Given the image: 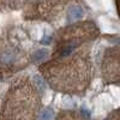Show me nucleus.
<instances>
[{
  "instance_id": "1",
  "label": "nucleus",
  "mask_w": 120,
  "mask_h": 120,
  "mask_svg": "<svg viewBox=\"0 0 120 120\" xmlns=\"http://www.w3.org/2000/svg\"><path fill=\"white\" fill-rule=\"evenodd\" d=\"M83 16H84V10L79 5H72L66 12V19L68 22L78 21V19H81Z\"/></svg>"
},
{
  "instance_id": "2",
  "label": "nucleus",
  "mask_w": 120,
  "mask_h": 120,
  "mask_svg": "<svg viewBox=\"0 0 120 120\" xmlns=\"http://www.w3.org/2000/svg\"><path fill=\"white\" fill-rule=\"evenodd\" d=\"M48 55V52L46 49H40V51H36V53L34 54V60L35 61H42L45 60Z\"/></svg>"
},
{
  "instance_id": "3",
  "label": "nucleus",
  "mask_w": 120,
  "mask_h": 120,
  "mask_svg": "<svg viewBox=\"0 0 120 120\" xmlns=\"http://www.w3.org/2000/svg\"><path fill=\"white\" fill-rule=\"evenodd\" d=\"M53 116H54L53 111L49 109V108H47V109H45V111H42L41 115H40V120H52Z\"/></svg>"
},
{
  "instance_id": "4",
  "label": "nucleus",
  "mask_w": 120,
  "mask_h": 120,
  "mask_svg": "<svg viewBox=\"0 0 120 120\" xmlns=\"http://www.w3.org/2000/svg\"><path fill=\"white\" fill-rule=\"evenodd\" d=\"M51 41H52V36L51 35H47V36H45L43 38H42V43L43 45H48V43H51Z\"/></svg>"
},
{
  "instance_id": "5",
  "label": "nucleus",
  "mask_w": 120,
  "mask_h": 120,
  "mask_svg": "<svg viewBox=\"0 0 120 120\" xmlns=\"http://www.w3.org/2000/svg\"><path fill=\"white\" fill-rule=\"evenodd\" d=\"M82 113H83V115H85V118H86L88 120L90 119V113H89V111H88L86 108H83V109H82Z\"/></svg>"
}]
</instances>
